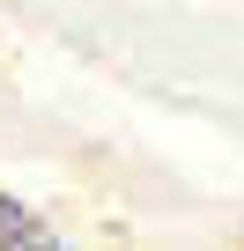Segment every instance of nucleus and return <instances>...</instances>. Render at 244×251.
<instances>
[{
    "label": "nucleus",
    "instance_id": "1",
    "mask_svg": "<svg viewBox=\"0 0 244 251\" xmlns=\"http://www.w3.org/2000/svg\"><path fill=\"white\" fill-rule=\"evenodd\" d=\"M0 236H37V222H30L15 200H0Z\"/></svg>",
    "mask_w": 244,
    "mask_h": 251
}]
</instances>
